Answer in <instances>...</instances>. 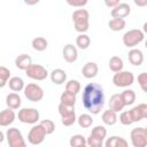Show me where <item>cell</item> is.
I'll list each match as a JSON object with an SVG mask.
<instances>
[{"instance_id": "15", "label": "cell", "mask_w": 147, "mask_h": 147, "mask_svg": "<svg viewBox=\"0 0 147 147\" xmlns=\"http://www.w3.org/2000/svg\"><path fill=\"white\" fill-rule=\"evenodd\" d=\"M125 107V103L123 101L122 94L121 93H115L110 96L109 99V109L114 110L115 113H119L123 110V108Z\"/></svg>"}, {"instance_id": "4", "label": "cell", "mask_w": 147, "mask_h": 147, "mask_svg": "<svg viewBox=\"0 0 147 147\" xmlns=\"http://www.w3.org/2000/svg\"><path fill=\"white\" fill-rule=\"evenodd\" d=\"M57 110H59V114L61 116V122L64 126H71L77 121L75 107H69V106H65L63 103H60L57 107Z\"/></svg>"}, {"instance_id": "19", "label": "cell", "mask_w": 147, "mask_h": 147, "mask_svg": "<svg viewBox=\"0 0 147 147\" xmlns=\"http://www.w3.org/2000/svg\"><path fill=\"white\" fill-rule=\"evenodd\" d=\"M21 103H22V99L20 96V94H17L16 92H11L9 94H7L6 96V105L9 109H18L21 107Z\"/></svg>"}, {"instance_id": "20", "label": "cell", "mask_w": 147, "mask_h": 147, "mask_svg": "<svg viewBox=\"0 0 147 147\" xmlns=\"http://www.w3.org/2000/svg\"><path fill=\"white\" fill-rule=\"evenodd\" d=\"M49 77H51L52 83H54L56 85H62L67 79V72L63 69L57 68V69H54L49 74Z\"/></svg>"}, {"instance_id": "22", "label": "cell", "mask_w": 147, "mask_h": 147, "mask_svg": "<svg viewBox=\"0 0 147 147\" xmlns=\"http://www.w3.org/2000/svg\"><path fill=\"white\" fill-rule=\"evenodd\" d=\"M105 147H129L127 141L118 136H111L109 137L106 142H105Z\"/></svg>"}, {"instance_id": "39", "label": "cell", "mask_w": 147, "mask_h": 147, "mask_svg": "<svg viewBox=\"0 0 147 147\" xmlns=\"http://www.w3.org/2000/svg\"><path fill=\"white\" fill-rule=\"evenodd\" d=\"M138 84L140 88L147 93V72H141L138 75Z\"/></svg>"}, {"instance_id": "43", "label": "cell", "mask_w": 147, "mask_h": 147, "mask_svg": "<svg viewBox=\"0 0 147 147\" xmlns=\"http://www.w3.org/2000/svg\"><path fill=\"white\" fill-rule=\"evenodd\" d=\"M142 32L147 34V22H145L144 25H142Z\"/></svg>"}, {"instance_id": "18", "label": "cell", "mask_w": 147, "mask_h": 147, "mask_svg": "<svg viewBox=\"0 0 147 147\" xmlns=\"http://www.w3.org/2000/svg\"><path fill=\"white\" fill-rule=\"evenodd\" d=\"M127 59H129V62L132 64V65H136V67H139L144 62V54L140 49L138 48H132L129 54H127Z\"/></svg>"}, {"instance_id": "25", "label": "cell", "mask_w": 147, "mask_h": 147, "mask_svg": "<svg viewBox=\"0 0 147 147\" xmlns=\"http://www.w3.org/2000/svg\"><path fill=\"white\" fill-rule=\"evenodd\" d=\"M101 118H102V122H103L106 125H109V126L116 124V122H117V119H118L117 113H115V111L111 110V109L105 110L103 114H102V116H101Z\"/></svg>"}, {"instance_id": "40", "label": "cell", "mask_w": 147, "mask_h": 147, "mask_svg": "<svg viewBox=\"0 0 147 147\" xmlns=\"http://www.w3.org/2000/svg\"><path fill=\"white\" fill-rule=\"evenodd\" d=\"M67 3L68 5H70V6H72V7H82L83 8V6H85V5H87V0H78V1H71V0H67Z\"/></svg>"}, {"instance_id": "17", "label": "cell", "mask_w": 147, "mask_h": 147, "mask_svg": "<svg viewBox=\"0 0 147 147\" xmlns=\"http://www.w3.org/2000/svg\"><path fill=\"white\" fill-rule=\"evenodd\" d=\"M99 72V67L95 62H86L82 69V74L86 79L94 78Z\"/></svg>"}, {"instance_id": "32", "label": "cell", "mask_w": 147, "mask_h": 147, "mask_svg": "<svg viewBox=\"0 0 147 147\" xmlns=\"http://www.w3.org/2000/svg\"><path fill=\"white\" fill-rule=\"evenodd\" d=\"M78 125L83 129H87L93 124V118L90 114H82L78 118H77Z\"/></svg>"}, {"instance_id": "41", "label": "cell", "mask_w": 147, "mask_h": 147, "mask_svg": "<svg viewBox=\"0 0 147 147\" xmlns=\"http://www.w3.org/2000/svg\"><path fill=\"white\" fill-rule=\"evenodd\" d=\"M121 2L118 1V0H105V5L107 6V7H110L111 9L113 8H115L116 6H118Z\"/></svg>"}, {"instance_id": "13", "label": "cell", "mask_w": 147, "mask_h": 147, "mask_svg": "<svg viewBox=\"0 0 147 147\" xmlns=\"http://www.w3.org/2000/svg\"><path fill=\"white\" fill-rule=\"evenodd\" d=\"M131 116L133 122H140L142 119L147 118V105L146 103H139L138 106H134L131 110Z\"/></svg>"}, {"instance_id": "10", "label": "cell", "mask_w": 147, "mask_h": 147, "mask_svg": "<svg viewBox=\"0 0 147 147\" xmlns=\"http://www.w3.org/2000/svg\"><path fill=\"white\" fill-rule=\"evenodd\" d=\"M133 147H147V134L145 127H134L130 134Z\"/></svg>"}, {"instance_id": "30", "label": "cell", "mask_w": 147, "mask_h": 147, "mask_svg": "<svg viewBox=\"0 0 147 147\" xmlns=\"http://www.w3.org/2000/svg\"><path fill=\"white\" fill-rule=\"evenodd\" d=\"M80 88H82L80 83L78 80H76V79H70L65 84V91L69 92V93L75 94V95H77L80 92Z\"/></svg>"}, {"instance_id": "7", "label": "cell", "mask_w": 147, "mask_h": 147, "mask_svg": "<svg viewBox=\"0 0 147 147\" xmlns=\"http://www.w3.org/2000/svg\"><path fill=\"white\" fill-rule=\"evenodd\" d=\"M113 83L117 87H129L134 83V75L131 71H119L113 76Z\"/></svg>"}, {"instance_id": "2", "label": "cell", "mask_w": 147, "mask_h": 147, "mask_svg": "<svg viewBox=\"0 0 147 147\" xmlns=\"http://www.w3.org/2000/svg\"><path fill=\"white\" fill-rule=\"evenodd\" d=\"M75 30L79 33H85L90 28V13L86 9H77L72 13Z\"/></svg>"}, {"instance_id": "33", "label": "cell", "mask_w": 147, "mask_h": 147, "mask_svg": "<svg viewBox=\"0 0 147 147\" xmlns=\"http://www.w3.org/2000/svg\"><path fill=\"white\" fill-rule=\"evenodd\" d=\"M69 145L70 147H82V146H85L87 145L86 144V138L82 134H75L70 138L69 140Z\"/></svg>"}, {"instance_id": "1", "label": "cell", "mask_w": 147, "mask_h": 147, "mask_svg": "<svg viewBox=\"0 0 147 147\" xmlns=\"http://www.w3.org/2000/svg\"><path fill=\"white\" fill-rule=\"evenodd\" d=\"M82 101L84 108L88 113L98 115L105 106V93L102 86L98 83H88L83 90Z\"/></svg>"}, {"instance_id": "23", "label": "cell", "mask_w": 147, "mask_h": 147, "mask_svg": "<svg viewBox=\"0 0 147 147\" xmlns=\"http://www.w3.org/2000/svg\"><path fill=\"white\" fill-rule=\"evenodd\" d=\"M8 86L13 92H21L24 91L25 85H24V80L21 77H11L8 82Z\"/></svg>"}, {"instance_id": "34", "label": "cell", "mask_w": 147, "mask_h": 147, "mask_svg": "<svg viewBox=\"0 0 147 147\" xmlns=\"http://www.w3.org/2000/svg\"><path fill=\"white\" fill-rule=\"evenodd\" d=\"M103 140L105 139H102V138H100V137H98L93 133H90L88 138L86 139V144H87L88 147H102Z\"/></svg>"}, {"instance_id": "35", "label": "cell", "mask_w": 147, "mask_h": 147, "mask_svg": "<svg viewBox=\"0 0 147 147\" xmlns=\"http://www.w3.org/2000/svg\"><path fill=\"white\" fill-rule=\"evenodd\" d=\"M10 79V71L6 67H0V87H5Z\"/></svg>"}, {"instance_id": "38", "label": "cell", "mask_w": 147, "mask_h": 147, "mask_svg": "<svg viewBox=\"0 0 147 147\" xmlns=\"http://www.w3.org/2000/svg\"><path fill=\"white\" fill-rule=\"evenodd\" d=\"M91 133H93V134H95V136L105 139L107 137V129L105 126H102V125H96V126H94L92 129V132Z\"/></svg>"}, {"instance_id": "5", "label": "cell", "mask_w": 147, "mask_h": 147, "mask_svg": "<svg viewBox=\"0 0 147 147\" xmlns=\"http://www.w3.org/2000/svg\"><path fill=\"white\" fill-rule=\"evenodd\" d=\"M6 138L9 147H26L23 134L17 127H9L6 131Z\"/></svg>"}, {"instance_id": "12", "label": "cell", "mask_w": 147, "mask_h": 147, "mask_svg": "<svg viewBox=\"0 0 147 147\" xmlns=\"http://www.w3.org/2000/svg\"><path fill=\"white\" fill-rule=\"evenodd\" d=\"M130 13H131V7L126 2H121L118 6H116L115 8H113L111 11H110L113 18H123V20L126 16H129Z\"/></svg>"}, {"instance_id": "37", "label": "cell", "mask_w": 147, "mask_h": 147, "mask_svg": "<svg viewBox=\"0 0 147 147\" xmlns=\"http://www.w3.org/2000/svg\"><path fill=\"white\" fill-rule=\"evenodd\" d=\"M119 122L123 124V125H131L133 122L132 119V116H131V113L130 110H125V111H122L121 115H119Z\"/></svg>"}, {"instance_id": "29", "label": "cell", "mask_w": 147, "mask_h": 147, "mask_svg": "<svg viewBox=\"0 0 147 147\" xmlns=\"http://www.w3.org/2000/svg\"><path fill=\"white\" fill-rule=\"evenodd\" d=\"M76 95L72 94V93H69L67 91H64L61 96H60V103H63L65 106H69V107H75V103H76Z\"/></svg>"}, {"instance_id": "9", "label": "cell", "mask_w": 147, "mask_h": 147, "mask_svg": "<svg viewBox=\"0 0 147 147\" xmlns=\"http://www.w3.org/2000/svg\"><path fill=\"white\" fill-rule=\"evenodd\" d=\"M46 136L47 133L44 130V127L40 124H34L28 133V141L31 145H40L45 140Z\"/></svg>"}, {"instance_id": "46", "label": "cell", "mask_w": 147, "mask_h": 147, "mask_svg": "<svg viewBox=\"0 0 147 147\" xmlns=\"http://www.w3.org/2000/svg\"><path fill=\"white\" fill-rule=\"evenodd\" d=\"M145 130H146V134H147V127H145Z\"/></svg>"}, {"instance_id": "44", "label": "cell", "mask_w": 147, "mask_h": 147, "mask_svg": "<svg viewBox=\"0 0 147 147\" xmlns=\"http://www.w3.org/2000/svg\"><path fill=\"white\" fill-rule=\"evenodd\" d=\"M3 141V132H0V142Z\"/></svg>"}, {"instance_id": "11", "label": "cell", "mask_w": 147, "mask_h": 147, "mask_svg": "<svg viewBox=\"0 0 147 147\" xmlns=\"http://www.w3.org/2000/svg\"><path fill=\"white\" fill-rule=\"evenodd\" d=\"M25 75L33 79V80H44L47 78L48 76V71L45 67H42L41 64H31L26 70H25Z\"/></svg>"}, {"instance_id": "21", "label": "cell", "mask_w": 147, "mask_h": 147, "mask_svg": "<svg viewBox=\"0 0 147 147\" xmlns=\"http://www.w3.org/2000/svg\"><path fill=\"white\" fill-rule=\"evenodd\" d=\"M31 64H32V59L28 54H21L15 59V65L20 70H24L25 71Z\"/></svg>"}, {"instance_id": "47", "label": "cell", "mask_w": 147, "mask_h": 147, "mask_svg": "<svg viewBox=\"0 0 147 147\" xmlns=\"http://www.w3.org/2000/svg\"><path fill=\"white\" fill-rule=\"evenodd\" d=\"M82 147H88V146H87V145H85V146H82Z\"/></svg>"}, {"instance_id": "31", "label": "cell", "mask_w": 147, "mask_h": 147, "mask_svg": "<svg viewBox=\"0 0 147 147\" xmlns=\"http://www.w3.org/2000/svg\"><path fill=\"white\" fill-rule=\"evenodd\" d=\"M121 94H122V98H123V101H124L125 106H131V105L134 103V101H136V92L133 90L126 88Z\"/></svg>"}, {"instance_id": "24", "label": "cell", "mask_w": 147, "mask_h": 147, "mask_svg": "<svg viewBox=\"0 0 147 147\" xmlns=\"http://www.w3.org/2000/svg\"><path fill=\"white\" fill-rule=\"evenodd\" d=\"M108 67L111 71H114L115 74L116 72H119L123 70V67H124V63H123V60L122 57L115 55V56H111L109 62H108Z\"/></svg>"}, {"instance_id": "28", "label": "cell", "mask_w": 147, "mask_h": 147, "mask_svg": "<svg viewBox=\"0 0 147 147\" xmlns=\"http://www.w3.org/2000/svg\"><path fill=\"white\" fill-rule=\"evenodd\" d=\"M31 45H32V48H33L34 51H37V52H42V51H45V49L47 48L48 41H47L44 37H36V38L32 40Z\"/></svg>"}, {"instance_id": "42", "label": "cell", "mask_w": 147, "mask_h": 147, "mask_svg": "<svg viewBox=\"0 0 147 147\" xmlns=\"http://www.w3.org/2000/svg\"><path fill=\"white\" fill-rule=\"evenodd\" d=\"M134 2V5H137V6H140V7H144V6H147V0H134L133 1Z\"/></svg>"}, {"instance_id": "6", "label": "cell", "mask_w": 147, "mask_h": 147, "mask_svg": "<svg viewBox=\"0 0 147 147\" xmlns=\"http://www.w3.org/2000/svg\"><path fill=\"white\" fill-rule=\"evenodd\" d=\"M40 114L36 108H22L18 110L17 118L24 124H36L39 121Z\"/></svg>"}, {"instance_id": "36", "label": "cell", "mask_w": 147, "mask_h": 147, "mask_svg": "<svg viewBox=\"0 0 147 147\" xmlns=\"http://www.w3.org/2000/svg\"><path fill=\"white\" fill-rule=\"evenodd\" d=\"M39 124L44 127V130L46 131L47 134H52L55 131V123L52 119H42Z\"/></svg>"}, {"instance_id": "14", "label": "cell", "mask_w": 147, "mask_h": 147, "mask_svg": "<svg viewBox=\"0 0 147 147\" xmlns=\"http://www.w3.org/2000/svg\"><path fill=\"white\" fill-rule=\"evenodd\" d=\"M62 55H63V59L68 63L76 62L78 59V52H77L76 46H74L72 44H67L62 49Z\"/></svg>"}, {"instance_id": "45", "label": "cell", "mask_w": 147, "mask_h": 147, "mask_svg": "<svg viewBox=\"0 0 147 147\" xmlns=\"http://www.w3.org/2000/svg\"><path fill=\"white\" fill-rule=\"evenodd\" d=\"M145 48H146V49H147V40H146V41H145Z\"/></svg>"}, {"instance_id": "3", "label": "cell", "mask_w": 147, "mask_h": 147, "mask_svg": "<svg viewBox=\"0 0 147 147\" xmlns=\"http://www.w3.org/2000/svg\"><path fill=\"white\" fill-rule=\"evenodd\" d=\"M144 37H145V33L139 30V29H132V30H129L126 31L124 34H123V44L124 46H126L127 48H132L134 46H137L138 44H140L142 40H144Z\"/></svg>"}, {"instance_id": "26", "label": "cell", "mask_w": 147, "mask_h": 147, "mask_svg": "<svg viewBox=\"0 0 147 147\" xmlns=\"http://www.w3.org/2000/svg\"><path fill=\"white\" fill-rule=\"evenodd\" d=\"M91 45V38L85 33H79L76 38V46L80 49H87Z\"/></svg>"}, {"instance_id": "8", "label": "cell", "mask_w": 147, "mask_h": 147, "mask_svg": "<svg viewBox=\"0 0 147 147\" xmlns=\"http://www.w3.org/2000/svg\"><path fill=\"white\" fill-rule=\"evenodd\" d=\"M23 92L25 98L32 102L41 101L44 98V90L36 83H29L28 85H25V88Z\"/></svg>"}, {"instance_id": "27", "label": "cell", "mask_w": 147, "mask_h": 147, "mask_svg": "<svg viewBox=\"0 0 147 147\" xmlns=\"http://www.w3.org/2000/svg\"><path fill=\"white\" fill-rule=\"evenodd\" d=\"M125 25H126V22H125V20H123V18H111V20L108 22L109 29H110L111 31H115V32L122 31V30L125 28Z\"/></svg>"}, {"instance_id": "16", "label": "cell", "mask_w": 147, "mask_h": 147, "mask_svg": "<svg viewBox=\"0 0 147 147\" xmlns=\"http://www.w3.org/2000/svg\"><path fill=\"white\" fill-rule=\"evenodd\" d=\"M16 118V114L13 109H3L0 113V126L5 127V126H9Z\"/></svg>"}]
</instances>
